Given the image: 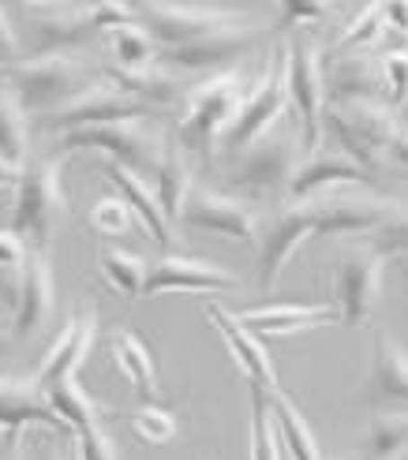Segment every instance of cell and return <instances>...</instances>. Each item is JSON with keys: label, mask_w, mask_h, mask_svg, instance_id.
<instances>
[{"label": "cell", "mask_w": 408, "mask_h": 460, "mask_svg": "<svg viewBox=\"0 0 408 460\" xmlns=\"http://www.w3.org/2000/svg\"><path fill=\"white\" fill-rule=\"evenodd\" d=\"M154 117V109L143 105L139 98H131L124 86H117L109 75H102L90 90H83V94L60 109L57 117L45 120V128L60 135H72V131H83V128H105V124H128V120H146Z\"/></svg>", "instance_id": "cell-10"}, {"label": "cell", "mask_w": 408, "mask_h": 460, "mask_svg": "<svg viewBox=\"0 0 408 460\" xmlns=\"http://www.w3.org/2000/svg\"><path fill=\"white\" fill-rule=\"evenodd\" d=\"M94 341H98V307L86 300L72 318L64 322V330L49 344V352L41 356V367H38V375H34L38 389L53 385L60 378H79L90 349H94Z\"/></svg>", "instance_id": "cell-15"}, {"label": "cell", "mask_w": 408, "mask_h": 460, "mask_svg": "<svg viewBox=\"0 0 408 460\" xmlns=\"http://www.w3.org/2000/svg\"><path fill=\"white\" fill-rule=\"evenodd\" d=\"M240 278L229 270H221L214 262L202 259H184V255H162L150 262L146 285H143V300L157 292H221V288H236Z\"/></svg>", "instance_id": "cell-21"}, {"label": "cell", "mask_w": 408, "mask_h": 460, "mask_svg": "<svg viewBox=\"0 0 408 460\" xmlns=\"http://www.w3.org/2000/svg\"><path fill=\"white\" fill-rule=\"evenodd\" d=\"M255 337H297L337 322L333 304H270L236 314Z\"/></svg>", "instance_id": "cell-23"}, {"label": "cell", "mask_w": 408, "mask_h": 460, "mask_svg": "<svg viewBox=\"0 0 408 460\" xmlns=\"http://www.w3.org/2000/svg\"><path fill=\"white\" fill-rule=\"evenodd\" d=\"M382 31H386V19H382V8L378 4H368L364 12H356L349 19V27L341 31V38L333 41L337 57H345L349 49H359V45H375L382 38Z\"/></svg>", "instance_id": "cell-37"}, {"label": "cell", "mask_w": 408, "mask_h": 460, "mask_svg": "<svg viewBox=\"0 0 408 460\" xmlns=\"http://www.w3.org/2000/svg\"><path fill=\"white\" fill-rule=\"evenodd\" d=\"M102 75L90 72L83 60L72 53H49V57H34V60H19L4 67V83L19 98L27 117H57L60 109L72 105L83 90H90Z\"/></svg>", "instance_id": "cell-2"}, {"label": "cell", "mask_w": 408, "mask_h": 460, "mask_svg": "<svg viewBox=\"0 0 408 460\" xmlns=\"http://www.w3.org/2000/svg\"><path fill=\"white\" fill-rule=\"evenodd\" d=\"M382 19H386V31L408 34V4H386L382 8Z\"/></svg>", "instance_id": "cell-44"}, {"label": "cell", "mask_w": 408, "mask_h": 460, "mask_svg": "<svg viewBox=\"0 0 408 460\" xmlns=\"http://www.w3.org/2000/svg\"><path fill=\"white\" fill-rule=\"evenodd\" d=\"M86 225H90V233L102 236V240H120L135 228V214H131V206L124 199L105 195V199H98L94 206H90Z\"/></svg>", "instance_id": "cell-36"}, {"label": "cell", "mask_w": 408, "mask_h": 460, "mask_svg": "<svg viewBox=\"0 0 408 460\" xmlns=\"http://www.w3.org/2000/svg\"><path fill=\"white\" fill-rule=\"evenodd\" d=\"M75 150H98V154H105V161H112V165H124V169L143 176V172H157L165 143L150 124L128 120V124L83 128L72 135H60L53 143V157H60V161H67V154H75Z\"/></svg>", "instance_id": "cell-6"}, {"label": "cell", "mask_w": 408, "mask_h": 460, "mask_svg": "<svg viewBox=\"0 0 408 460\" xmlns=\"http://www.w3.org/2000/svg\"><path fill=\"white\" fill-rule=\"evenodd\" d=\"M333 183H368V172L352 165V161L341 154V150H326L319 146L315 154L300 157L297 172H292V183H288V202H311L319 199L326 188Z\"/></svg>", "instance_id": "cell-22"}, {"label": "cell", "mask_w": 408, "mask_h": 460, "mask_svg": "<svg viewBox=\"0 0 408 460\" xmlns=\"http://www.w3.org/2000/svg\"><path fill=\"white\" fill-rule=\"evenodd\" d=\"M359 243H364L368 251H375V255H382V259H408V206L404 202H397V210L382 221L375 233H368V236H359Z\"/></svg>", "instance_id": "cell-35"}, {"label": "cell", "mask_w": 408, "mask_h": 460, "mask_svg": "<svg viewBox=\"0 0 408 460\" xmlns=\"http://www.w3.org/2000/svg\"><path fill=\"white\" fill-rule=\"evenodd\" d=\"M386 154L397 161V165H404V169H408V124H401V128H397V135L390 139Z\"/></svg>", "instance_id": "cell-45"}, {"label": "cell", "mask_w": 408, "mask_h": 460, "mask_svg": "<svg viewBox=\"0 0 408 460\" xmlns=\"http://www.w3.org/2000/svg\"><path fill=\"white\" fill-rule=\"evenodd\" d=\"M300 135L274 128L270 135H262L259 143H252L244 154L233 157L229 169V183L240 202H274L281 195H288L292 172L300 165Z\"/></svg>", "instance_id": "cell-4"}, {"label": "cell", "mask_w": 408, "mask_h": 460, "mask_svg": "<svg viewBox=\"0 0 408 460\" xmlns=\"http://www.w3.org/2000/svg\"><path fill=\"white\" fill-rule=\"evenodd\" d=\"M109 352H112V363L120 367V375L131 382L135 394L146 397L150 404L162 401V382H157V367H154L150 349L139 341V333L117 330V333H112V341H109Z\"/></svg>", "instance_id": "cell-26"}, {"label": "cell", "mask_w": 408, "mask_h": 460, "mask_svg": "<svg viewBox=\"0 0 408 460\" xmlns=\"http://www.w3.org/2000/svg\"><path fill=\"white\" fill-rule=\"evenodd\" d=\"M57 307V281H53V259L27 251V259L19 266V296L12 311V330L19 341L34 337L45 322H49Z\"/></svg>", "instance_id": "cell-20"}, {"label": "cell", "mask_w": 408, "mask_h": 460, "mask_svg": "<svg viewBox=\"0 0 408 460\" xmlns=\"http://www.w3.org/2000/svg\"><path fill=\"white\" fill-rule=\"evenodd\" d=\"M288 109V41H281L274 57L266 60L259 83L252 86V94H247L244 109L236 112V120L225 128L217 150L221 154H244L252 143H259L262 135H270L278 128V120L285 117Z\"/></svg>", "instance_id": "cell-5"}, {"label": "cell", "mask_w": 408, "mask_h": 460, "mask_svg": "<svg viewBox=\"0 0 408 460\" xmlns=\"http://www.w3.org/2000/svg\"><path fill=\"white\" fill-rule=\"evenodd\" d=\"M247 94H252V86L244 83V75L236 67L188 90L184 109H180V120H176V135H173L180 143V150L195 154V157L217 154L221 135L236 120V112L244 109Z\"/></svg>", "instance_id": "cell-3"}, {"label": "cell", "mask_w": 408, "mask_h": 460, "mask_svg": "<svg viewBox=\"0 0 408 460\" xmlns=\"http://www.w3.org/2000/svg\"><path fill=\"white\" fill-rule=\"evenodd\" d=\"M75 449H79V460H120L117 456V442H112L109 434V423H98L83 430L75 438Z\"/></svg>", "instance_id": "cell-40"}, {"label": "cell", "mask_w": 408, "mask_h": 460, "mask_svg": "<svg viewBox=\"0 0 408 460\" xmlns=\"http://www.w3.org/2000/svg\"><path fill=\"white\" fill-rule=\"evenodd\" d=\"M180 221L191 225V228H207V233L233 236L240 243H259V221L252 214V206L240 202L236 195H221V191H210V188H191Z\"/></svg>", "instance_id": "cell-17"}, {"label": "cell", "mask_w": 408, "mask_h": 460, "mask_svg": "<svg viewBox=\"0 0 408 460\" xmlns=\"http://www.w3.org/2000/svg\"><path fill=\"white\" fill-rule=\"evenodd\" d=\"M27 427L53 430V434H64V438L75 442V430L57 416V408L38 389L34 378H8V375H0V434H4L8 442H15Z\"/></svg>", "instance_id": "cell-13"}, {"label": "cell", "mask_w": 408, "mask_h": 460, "mask_svg": "<svg viewBox=\"0 0 408 460\" xmlns=\"http://www.w3.org/2000/svg\"><path fill=\"white\" fill-rule=\"evenodd\" d=\"M315 236V221L307 202H288L281 210H274L262 228H259V255H255V270H259V292H274L278 278L285 273L288 259L300 251V243H307Z\"/></svg>", "instance_id": "cell-11"}, {"label": "cell", "mask_w": 408, "mask_h": 460, "mask_svg": "<svg viewBox=\"0 0 408 460\" xmlns=\"http://www.w3.org/2000/svg\"><path fill=\"white\" fill-rule=\"evenodd\" d=\"M288 102L300 120L304 157L319 150V135L326 128V67L323 49L307 31H297L288 41Z\"/></svg>", "instance_id": "cell-7"}, {"label": "cell", "mask_w": 408, "mask_h": 460, "mask_svg": "<svg viewBox=\"0 0 408 460\" xmlns=\"http://www.w3.org/2000/svg\"><path fill=\"white\" fill-rule=\"evenodd\" d=\"M98 270H102L105 285H112L120 296L143 300V285H146V273H150V262L143 255H131V251H120V247H102Z\"/></svg>", "instance_id": "cell-31"}, {"label": "cell", "mask_w": 408, "mask_h": 460, "mask_svg": "<svg viewBox=\"0 0 408 460\" xmlns=\"http://www.w3.org/2000/svg\"><path fill=\"white\" fill-rule=\"evenodd\" d=\"M135 19L150 31V38L162 49H176V45L202 41L217 31L255 22L252 12H240V8H188V4H143L135 8Z\"/></svg>", "instance_id": "cell-8"}, {"label": "cell", "mask_w": 408, "mask_h": 460, "mask_svg": "<svg viewBox=\"0 0 408 460\" xmlns=\"http://www.w3.org/2000/svg\"><path fill=\"white\" fill-rule=\"evenodd\" d=\"M270 411H274V423H278V438L288 453V460H323V449H319V438H315V430L307 427L304 411L297 408L285 389L278 394H270Z\"/></svg>", "instance_id": "cell-28"}, {"label": "cell", "mask_w": 408, "mask_h": 460, "mask_svg": "<svg viewBox=\"0 0 408 460\" xmlns=\"http://www.w3.org/2000/svg\"><path fill=\"white\" fill-rule=\"evenodd\" d=\"M157 206H162L165 221H180V214H184V202H188V191L195 188L191 180V169H188V154L180 150V143H165V154H162V165H157Z\"/></svg>", "instance_id": "cell-27"}, {"label": "cell", "mask_w": 408, "mask_h": 460, "mask_svg": "<svg viewBox=\"0 0 408 460\" xmlns=\"http://www.w3.org/2000/svg\"><path fill=\"white\" fill-rule=\"evenodd\" d=\"M252 460H288L270 411V394L262 389H252Z\"/></svg>", "instance_id": "cell-34"}, {"label": "cell", "mask_w": 408, "mask_h": 460, "mask_svg": "<svg viewBox=\"0 0 408 460\" xmlns=\"http://www.w3.org/2000/svg\"><path fill=\"white\" fill-rule=\"evenodd\" d=\"M131 430L150 446H165L176 438V416L162 404H146L131 416Z\"/></svg>", "instance_id": "cell-39"}, {"label": "cell", "mask_w": 408, "mask_h": 460, "mask_svg": "<svg viewBox=\"0 0 408 460\" xmlns=\"http://www.w3.org/2000/svg\"><path fill=\"white\" fill-rule=\"evenodd\" d=\"M15 344H19V337H15V330H12V318L0 311V359H8Z\"/></svg>", "instance_id": "cell-46"}, {"label": "cell", "mask_w": 408, "mask_h": 460, "mask_svg": "<svg viewBox=\"0 0 408 460\" xmlns=\"http://www.w3.org/2000/svg\"><path fill=\"white\" fill-rule=\"evenodd\" d=\"M60 157H31L19 172L15 202H12V228L8 233L38 255H49L53 236L64 221V191H60Z\"/></svg>", "instance_id": "cell-1"}, {"label": "cell", "mask_w": 408, "mask_h": 460, "mask_svg": "<svg viewBox=\"0 0 408 460\" xmlns=\"http://www.w3.org/2000/svg\"><path fill=\"white\" fill-rule=\"evenodd\" d=\"M27 259V247H22L12 233H0V270H19Z\"/></svg>", "instance_id": "cell-43"}, {"label": "cell", "mask_w": 408, "mask_h": 460, "mask_svg": "<svg viewBox=\"0 0 408 460\" xmlns=\"http://www.w3.org/2000/svg\"><path fill=\"white\" fill-rule=\"evenodd\" d=\"M31 117L22 112L19 98L8 86H0V157L15 161V165H27V150H31Z\"/></svg>", "instance_id": "cell-33"}, {"label": "cell", "mask_w": 408, "mask_h": 460, "mask_svg": "<svg viewBox=\"0 0 408 460\" xmlns=\"http://www.w3.org/2000/svg\"><path fill=\"white\" fill-rule=\"evenodd\" d=\"M262 27L255 22H244V27H229L217 31L202 41L191 45H176V49H162L157 53V64L173 67V72H202V67H217V64H236L259 45Z\"/></svg>", "instance_id": "cell-16"}, {"label": "cell", "mask_w": 408, "mask_h": 460, "mask_svg": "<svg viewBox=\"0 0 408 460\" xmlns=\"http://www.w3.org/2000/svg\"><path fill=\"white\" fill-rule=\"evenodd\" d=\"M401 278H404V285H408V259H401Z\"/></svg>", "instance_id": "cell-49"}, {"label": "cell", "mask_w": 408, "mask_h": 460, "mask_svg": "<svg viewBox=\"0 0 408 460\" xmlns=\"http://www.w3.org/2000/svg\"><path fill=\"white\" fill-rule=\"evenodd\" d=\"M27 22H31V45L38 57H49V53H67L72 45L86 41L102 34L98 31V19H94V4H31L27 8Z\"/></svg>", "instance_id": "cell-19"}, {"label": "cell", "mask_w": 408, "mask_h": 460, "mask_svg": "<svg viewBox=\"0 0 408 460\" xmlns=\"http://www.w3.org/2000/svg\"><path fill=\"white\" fill-rule=\"evenodd\" d=\"M378 79H382V94H386V109H404L408 105V49L382 53Z\"/></svg>", "instance_id": "cell-38"}, {"label": "cell", "mask_w": 408, "mask_h": 460, "mask_svg": "<svg viewBox=\"0 0 408 460\" xmlns=\"http://www.w3.org/2000/svg\"><path fill=\"white\" fill-rule=\"evenodd\" d=\"M323 15V4H281V27H292V34H297L304 31V22H319Z\"/></svg>", "instance_id": "cell-41"}, {"label": "cell", "mask_w": 408, "mask_h": 460, "mask_svg": "<svg viewBox=\"0 0 408 460\" xmlns=\"http://www.w3.org/2000/svg\"><path fill=\"white\" fill-rule=\"evenodd\" d=\"M109 53H112V64L117 67H150V64H157L162 45H157L150 38V31L135 19L117 31H109Z\"/></svg>", "instance_id": "cell-32"}, {"label": "cell", "mask_w": 408, "mask_h": 460, "mask_svg": "<svg viewBox=\"0 0 408 460\" xmlns=\"http://www.w3.org/2000/svg\"><path fill=\"white\" fill-rule=\"evenodd\" d=\"M359 453L364 460H401L408 453V411H375Z\"/></svg>", "instance_id": "cell-30"}, {"label": "cell", "mask_w": 408, "mask_h": 460, "mask_svg": "<svg viewBox=\"0 0 408 460\" xmlns=\"http://www.w3.org/2000/svg\"><path fill=\"white\" fill-rule=\"evenodd\" d=\"M207 318L210 326L221 333L225 349H229L236 371L252 382V389H262V394H278V371H274V359H270L266 344L244 326V322L236 318V311H225L217 304H207Z\"/></svg>", "instance_id": "cell-18"}, {"label": "cell", "mask_w": 408, "mask_h": 460, "mask_svg": "<svg viewBox=\"0 0 408 460\" xmlns=\"http://www.w3.org/2000/svg\"><path fill=\"white\" fill-rule=\"evenodd\" d=\"M315 236H368L397 210V199H364V195H319L307 202Z\"/></svg>", "instance_id": "cell-12"}, {"label": "cell", "mask_w": 408, "mask_h": 460, "mask_svg": "<svg viewBox=\"0 0 408 460\" xmlns=\"http://www.w3.org/2000/svg\"><path fill=\"white\" fill-rule=\"evenodd\" d=\"M378 67L371 57H337L326 67V105H356L378 102Z\"/></svg>", "instance_id": "cell-25"}, {"label": "cell", "mask_w": 408, "mask_h": 460, "mask_svg": "<svg viewBox=\"0 0 408 460\" xmlns=\"http://www.w3.org/2000/svg\"><path fill=\"white\" fill-rule=\"evenodd\" d=\"M105 176L117 183V191H120V199L131 206V214H135V221H139V228L143 233L157 243V247H173V228H169V221H165V214H162V206H157V195H154V188L150 183H143V176L139 172H131V169H124V165H112V161H105Z\"/></svg>", "instance_id": "cell-24"}, {"label": "cell", "mask_w": 408, "mask_h": 460, "mask_svg": "<svg viewBox=\"0 0 408 460\" xmlns=\"http://www.w3.org/2000/svg\"><path fill=\"white\" fill-rule=\"evenodd\" d=\"M34 460H72V456H67L60 446H53V442H49V446H38Z\"/></svg>", "instance_id": "cell-48"}, {"label": "cell", "mask_w": 408, "mask_h": 460, "mask_svg": "<svg viewBox=\"0 0 408 460\" xmlns=\"http://www.w3.org/2000/svg\"><path fill=\"white\" fill-rule=\"evenodd\" d=\"M15 60H19V34L12 27L8 12L0 8V67H12Z\"/></svg>", "instance_id": "cell-42"}, {"label": "cell", "mask_w": 408, "mask_h": 460, "mask_svg": "<svg viewBox=\"0 0 408 460\" xmlns=\"http://www.w3.org/2000/svg\"><path fill=\"white\" fill-rule=\"evenodd\" d=\"M382 273L386 259L368 251L364 243H352L341 251L333 266V311L341 326H364L382 296Z\"/></svg>", "instance_id": "cell-9"}, {"label": "cell", "mask_w": 408, "mask_h": 460, "mask_svg": "<svg viewBox=\"0 0 408 460\" xmlns=\"http://www.w3.org/2000/svg\"><path fill=\"white\" fill-rule=\"evenodd\" d=\"M19 172H22V165H15V161H8V157H0V191L15 188V183H19Z\"/></svg>", "instance_id": "cell-47"}, {"label": "cell", "mask_w": 408, "mask_h": 460, "mask_svg": "<svg viewBox=\"0 0 408 460\" xmlns=\"http://www.w3.org/2000/svg\"><path fill=\"white\" fill-rule=\"evenodd\" d=\"M105 75L117 86H124L131 98H139L143 105H173L176 94H180L176 75L162 64H150V67H117V64H109Z\"/></svg>", "instance_id": "cell-29"}, {"label": "cell", "mask_w": 408, "mask_h": 460, "mask_svg": "<svg viewBox=\"0 0 408 460\" xmlns=\"http://www.w3.org/2000/svg\"><path fill=\"white\" fill-rule=\"evenodd\" d=\"M364 401L371 411H408V349L386 330H378L371 341Z\"/></svg>", "instance_id": "cell-14"}]
</instances>
